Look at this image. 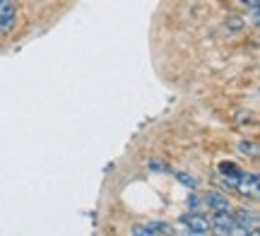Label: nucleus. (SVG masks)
<instances>
[{
  "label": "nucleus",
  "mask_w": 260,
  "mask_h": 236,
  "mask_svg": "<svg viewBox=\"0 0 260 236\" xmlns=\"http://www.w3.org/2000/svg\"><path fill=\"white\" fill-rule=\"evenodd\" d=\"M234 224H236V234H258V212L239 210V212H234Z\"/></svg>",
  "instance_id": "obj_1"
},
{
  "label": "nucleus",
  "mask_w": 260,
  "mask_h": 236,
  "mask_svg": "<svg viewBox=\"0 0 260 236\" xmlns=\"http://www.w3.org/2000/svg\"><path fill=\"white\" fill-rule=\"evenodd\" d=\"M17 22V8L12 0H0V34H10Z\"/></svg>",
  "instance_id": "obj_2"
},
{
  "label": "nucleus",
  "mask_w": 260,
  "mask_h": 236,
  "mask_svg": "<svg viewBox=\"0 0 260 236\" xmlns=\"http://www.w3.org/2000/svg\"><path fill=\"white\" fill-rule=\"evenodd\" d=\"M210 227L219 234H236V224H234V215L232 210H224V212H212V222Z\"/></svg>",
  "instance_id": "obj_3"
},
{
  "label": "nucleus",
  "mask_w": 260,
  "mask_h": 236,
  "mask_svg": "<svg viewBox=\"0 0 260 236\" xmlns=\"http://www.w3.org/2000/svg\"><path fill=\"white\" fill-rule=\"evenodd\" d=\"M183 227L190 231V234H207L210 231V219H205L203 215H198V212H190V215H183V217L178 219Z\"/></svg>",
  "instance_id": "obj_4"
},
{
  "label": "nucleus",
  "mask_w": 260,
  "mask_h": 236,
  "mask_svg": "<svg viewBox=\"0 0 260 236\" xmlns=\"http://www.w3.org/2000/svg\"><path fill=\"white\" fill-rule=\"evenodd\" d=\"M234 188L241 190L243 195L258 198V174H241V179H239V183Z\"/></svg>",
  "instance_id": "obj_5"
},
{
  "label": "nucleus",
  "mask_w": 260,
  "mask_h": 236,
  "mask_svg": "<svg viewBox=\"0 0 260 236\" xmlns=\"http://www.w3.org/2000/svg\"><path fill=\"white\" fill-rule=\"evenodd\" d=\"M219 174L224 176V181H226V186H229V188H234V186L239 183V179H241V174H243V171L239 169V166H236L234 161H222V164H219Z\"/></svg>",
  "instance_id": "obj_6"
},
{
  "label": "nucleus",
  "mask_w": 260,
  "mask_h": 236,
  "mask_svg": "<svg viewBox=\"0 0 260 236\" xmlns=\"http://www.w3.org/2000/svg\"><path fill=\"white\" fill-rule=\"evenodd\" d=\"M205 203H207V208L212 210V212H224V210H232V203L224 198L222 193H205Z\"/></svg>",
  "instance_id": "obj_7"
},
{
  "label": "nucleus",
  "mask_w": 260,
  "mask_h": 236,
  "mask_svg": "<svg viewBox=\"0 0 260 236\" xmlns=\"http://www.w3.org/2000/svg\"><path fill=\"white\" fill-rule=\"evenodd\" d=\"M133 234H174V227L164 224V222H149L147 227L133 229Z\"/></svg>",
  "instance_id": "obj_8"
},
{
  "label": "nucleus",
  "mask_w": 260,
  "mask_h": 236,
  "mask_svg": "<svg viewBox=\"0 0 260 236\" xmlns=\"http://www.w3.org/2000/svg\"><path fill=\"white\" fill-rule=\"evenodd\" d=\"M176 179L181 181V183H183L186 188H190V190H195V188H198V181H195L193 176H188V174H183V171H181V174H176Z\"/></svg>",
  "instance_id": "obj_9"
},
{
  "label": "nucleus",
  "mask_w": 260,
  "mask_h": 236,
  "mask_svg": "<svg viewBox=\"0 0 260 236\" xmlns=\"http://www.w3.org/2000/svg\"><path fill=\"white\" fill-rule=\"evenodd\" d=\"M239 150H241L243 154H255V145H253V142H241Z\"/></svg>",
  "instance_id": "obj_10"
},
{
  "label": "nucleus",
  "mask_w": 260,
  "mask_h": 236,
  "mask_svg": "<svg viewBox=\"0 0 260 236\" xmlns=\"http://www.w3.org/2000/svg\"><path fill=\"white\" fill-rule=\"evenodd\" d=\"M243 8H248V10H258L260 8V0H239Z\"/></svg>",
  "instance_id": "obj_11"
},
{
  "label": "nucleus",
  "mask_w": 260,
  "mask_h": 236,
  "mask_svg": "<svg viewBox=\"0 0 260 236\" xmlns=\"http://www.w3.org/2000/svg\"><path fill=\"white\" fill-rule=\"evenodd\" d=\"M188 208H193V210L200 208V200H198V195H190V198H188Z\"/></svg>",
  "instance_id": "obj_12"
}]
</instances>
